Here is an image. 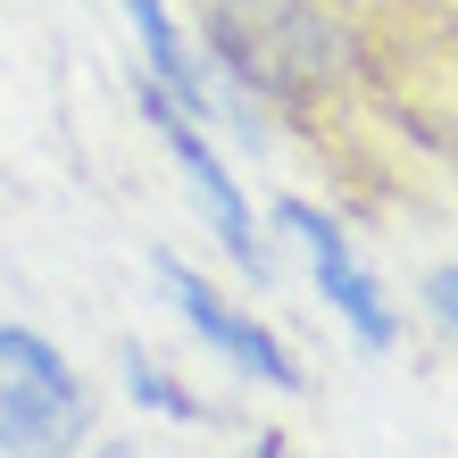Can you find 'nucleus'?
Wrapping results in <instances>:
<instances>
[{"mask_svg":"<svg viewBox=\"0 0 458 458\" xmlns=\"http://www.w3.org/2000/svg\"><path fill=\"white\" fill-rule=\"evenodd\" d=\"M200 42H208V67H225L259 100L317 92L350 67V34L309 0H208Z\"/></svg>","mask_w":458,"mask_h":458,"instance_id":"obj_1","label":"nucleus"},{"mask_svg":"<svg viewBox=\"0 0 458 458\" xmlns=\"http://www.w3.org/2000/svg\"><path fill=\"white\" fill-rule=\"evenodd\" d=\"M92 442V392L34 326H0V458H75Z\"/></svg>","mask_w":458,"mask_h":458,"instance_id":"obj_2","label":"nucleus"},{"mask_svg":"<svg viewBox=\"0 0 458 458\" xmlns=\"http://www.w3.org/2000/svg\"><path fill=\"white\" fill-rule=\"evenodd\" d=\"M142 117H150V133L167 142V158H175V175L192 183V200H200V217H208V233L225 242V259L242 267V276H267V242H259V225H250V200H242V183H233V167L217 158V142L192 125V109H175L167 92L142 75Z\"/></svg>","mask_w":458,"mask_h":458,"instance_id":"obj_3","label":"nucleus"},{"mask_svg":"<svg viewBox=\"0 0 458 458\" xmlns=\"http://www.w3.org/2000/svg\"><path fill=\"white\" fill-rule=\"evenodd\" d=\"M150 276L167 284L175 317H183V326H192V334H200L208 350H217L225 367H242L250 384H276V392H309V375L292 367V350H284L276 334H267V326H259L250 309H233L225 292L208 284V276H192V267H183L175 250H150Z\"/></svg>","mask_w":458,"mask_h":458,"instance_id":"obj_4","label":"nucleus"},{"mask_svg":"<svg viewBox=\"0 0 458 458\" xmlns=\"http://www.w3.org/2000/svg\"><path fill=\"white\" fill-rule=\"evenodd\" d=\"M276 233H292L309 250V276H317V292H326V309L342 317L350 334H359V350H392L400 342V317H392V301L375 292V276H367V259L350 250V233L326 217L317 200H276Z\"/></svg>","mask_w":458,"mask_h":458,"instance_id":"obj_5","label":"nucleus"},{"mask_svg":"<svg viewBox=\"0 0 458 458\" xmlns=\"http://www.w3.org/2000/svg\"><path fill=\"white\" fill-rule=\"evenodd\" d=\"M125 25H133V42H142V75L158 92L175 100V109H192V117H217V84H208V67L192 59V42L175 34V17H167V0H117Z\"/></svg>","mask_w":458,"mask_h":458,"instance_id":"obj_6","label":"nucleus"},{"mask_svg":"<svg viewBox=\"0 0 458 458\" xmlns=\"http://www.w3.org/2000/svg\"><path fill=\"white\" fill-rule=\"evenodd\" d=\"M125 392H133V409H150V417H167V425H200V417H208L200 400L142 350V342H125Z\"/></svg>","mask_w":458,"mask_h":458,"instance_id":"obj_7","label":"nucleus"},{"mask_svg":"<svg viewBox=\"0 0 458 458\" xmlns=\"http://www.w3.org/2000/svg\"><path fill=\"white\" fill-rule=\"evenodd\" d=\"M242 458H292V442H284V434H259V442L242 450Z\"/></svg>","mask_w":458,"mask_h":458,"instance_id":"obj_8","label":"nucleus"}]
</instances>
